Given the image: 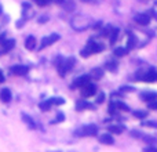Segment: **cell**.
Here are the masks:
<instances>
[{"label": "cell", "instance_id": "cell-1", "mask_svg": "<svg viewBox=\"0 0 157 152\" xmlns=\"http://www.w3.org/2000/svg\"><path fill=\"white\" fill-rule=\"evenodd\" d=\"M103 49H105V46H103V44H101V43H98V42H94V40H91V39H90L88 43L86 44V47L81 50L80 55H81V57H90L91 54L101 53Z\"/></svg>", "mask_w": 157, "mask_h": 152}, {"label": "cell", "instance_id": "cell-2", "mask_svg": "<svg viewBox=\"0 0 157 152\" xmlns=\"http://www.w3.org/2000/svg\"><path fill=\"white\" fill-rule=\"evenodd\" d=\"M75 65H76V58L75 57H69V58H66V60H62V62L57 66L58 74H59V76H65L66 72L71 71Z\"/></svg>", "mask_w": 157, "mask_h": 152}, {"label": "cell", "instance_id": "cell-3", "mask_svg": "<svg viewBox=\"0 0 157 152\" xmlns=\"http://www.w3.org/2000/svg\"><path fill=\"white\" fill-rule=\"evenodd\" d=\"M81 131H77V136H87V137H94L98 134V127L97 125H87L83 129H80Z\"/></svg>", "mask_w": 157, "mask_h": 152}, {"label": "cell", "instance_id": "cell-4", "mask_svg": "<svg viewBox=\"0 0 157 152\" xmlns=\"http://www.w3.org/2000/svg\"><path fill=\"white\" fill-rule=\"evenodd\" d=\"M59 40V35L58 33H51V35L46 36V38H43V40H41V44H40V50L46 49L47 46H51V44H54L55 42Z\"/></svg>", "mask_w": 157, "mask_h": 152}, {"label": "cell", "instance_id": "cell-5", "mask_svg": "<svg viewBox=\"0 0 157 152\" xmlns=\"http://www.w3.org/2000/svg\"><path fill=\"white\" fill-rule=\"evenodd\" d=\"M95 91H97V89H95V86L92 83H87V84H84L83 87H81V95L83 97H92V95L95 94Z\"/></svg>", "mask_w": 157, "mask_h": 152}, {"label": "cell", "instance_id": "cell-6", "mask_svg": "<svg viewBox=\"0 0 157 152\" xmlns=\"http://www.w3.org/2000/svg\"><path fill=\"white\" fill-rule=\"evenodd\" d=\"M141 79L144 82H147V83H153V82H157V71L156 69H149L147 72H145L144 75L141 76Z\"/></svg>", "mask_w": 157, "mask_h": 152}, {"label": "cell", "instance_id": "cell-7", "mask_svg": "<svg viewBox=\"0 0 157 152\" xmlns=\"http://www.w3.org/2000/svg\"><path fill=\"white\" fill-rule=\"evenodd\" d=\"M90 75H83V76H78V78L75 79L73 84H72V89H76V87H83L84 84H87L90 82Z\"/></svg>", "mask_w": 157, "mask_h": 152}, {"label": "cell", "instance_id": "cell-8", "mask_svg": "<svg viewBox=\"0 0 157 152\" xmlns=\"http://www.w3.org/2000/svg\"><path fill=\"white\" fill-rule=\"evenodd\" d=\"M135 22L139 25H142V26H146V25H149L150 22V15L149 14H138V15H135Z\"/></svg>", "mask_w": 157, "mask_h": 152}, {"label": "cell", "instance_id": "cell-9", "mask_svg": "<svg viewBox=\"0 0 157 152\" xmlns=\"http://www.w3.org/2000/svg\"><path fill=\"white\" fill-rule=\"evenodd\" d=\"M11 72L17 76H24L29 72V68L25 65H15V66H11Z\"/></svg>", "mask_w": 157, "mask_h": 152}, {"label": "cell", "instance_id": "cell-10", "mask_svg": "<svg viewBox=\"0 0 157 152\" xmlns=\"http://www.w3.org/2000/svg\"><path fill=\"white\" fill-rule=\"evenodd\" d=\"M2 43H3V49H2V51H0V54L10 51V50H13L14 46H15V40H14V39H10V40H4V42H2Z\"/></svg>", "mask_w": 157, "mask_h": 152}, {"label": "cell", "instance_id": "cell-11", "mask_svg": "<svg viewBox=\"0 0 157 152\" xmlns=\"http://www.w3.org/2000/svg\"><path fill=\"white\" fill-rule=\"evenodd\" d=\"M141 100H142V101H146V102L155 101V100H157V93H155V91L142 93V94H141Z\"/></svg>", "mask_w": 157, "mask_h": 152}, {"label": "cell", "instance_id": "cell-12", "mask_svg": "<svg viewBox=\"0 0 157 152\" xmlns=\"http://www.w3.org/2000/svg\"><path fill=\"white\" fill-rule=\"evenodd\" d=\"M99 141H101V144H105V145H112L114 142V140H113V137L110 136V134H102V136L99 137Z\"/></svg>", "mask_w": 157, "mask_h": 152}, {"label": "cell", "instance_id": "cell-13", "mask_svg": "<svg viewBox=\"0 0 157 152\" xmlns=\"http://www.w3.org/2000/svg\"><path fill=\"white\" fill-rule=\"evenodd\" d=\"M0 100L3 101V102H10L11 101V91L8 89H3L2 91H0Z\"/></svg>", "mask_w": 157, "mask_h": 152}, {"label": "cell", "instance_id": "cell-14", "mask_svg": "<svg viewBox=\"0 0 157 152\" xmlns=\"http://www.w3.org/2000/svg\"><path fill=\"white\" fill-rule=\"evenodd\" d=\"M136 42H138L136 36L132 35V33H130V35H128V40H127V49H128V51H130V50H132L134 47L136 46Z\"/></svg>", "mask_w": 157, "mask_h": 152}, {"label": "cell", "instance_id": "cell-15", "mask_svg": "<svg viewBox=\"0 0 157 152\" xmlns=\"http://www.w3.org/2000/svg\"><path fill=\"white\" fill-rule=\"evenodd\" d=\"M25 47L26 50H33L36 47V38L35 36H28L25 40Z\"/></svg>", "mask_w": 157, "mask_h": 152}, {"label": "cell", "instance_id": "cell-16", "mask_svg": "<svg viewBox=\"0 0 157 152\" xmlns=\"http://www.w3.org/2000/svg\"><path fill=\"white\" fill-rule=\"evenodd\" d=\"M87 106H90V109H94V105L88 104L86 100H78L76 102V109L77 111H83V109H86Z\"/></svg>", "mask_w": 157, "mask_h": 152}, {"label": "cell", "instance_id": "cell-17", "mask_svg": "<svg viewBox=\"0 0 157 152\" xmlns=\"http://www.w3.org/2000/svg\"><path fill=\"white\" fill-rule=\"evenodd\" d=\"M108 130L110 131V133H113V134H121L123 130H125V127L124 126H121V125H113V126H109Z\"/></svg>", "mask_w": 157, "mask_h": 152}, {"label": "cell", "instance_id": "cell-18", "mask_svg": "<svg viewBox=\"0 0 157 152\" xmlns=\"http://www.w3.org/2000/svg\"><path fill=\"white\" fill-rule=\"evenodd\" d=\"M54 105L52 104V101H51V98L50 100H47V101H43V102H40V105H39V108L41 109V111H48L51 106Z\"/></svg>", "mask_w": 157, "mask_h": 152}, {"label": "cell", "instance_id": "cell-19", "mask_svg": "<svg viewBox=\"0 0 157 152\" xmlns=\"http://www.w3.org/2000/svg\"><path fill=\"white\" fill-rule=\"evenodd\" d=\"M119 33H120V29H117V28H114V29H112L110 32V44H114L117 40V38H119Z\"/></svg>", "mask_w": 157, "mask_h": 152}, {"label": "cell", "instance_id": "cell-20", "mask_svg": "<svg viewBox=\"0 0 157 152\" xmlns=\"http://www.w3.org/2000/svg\"><path fill=\"white\" fill-rule=\"evenodd\" d=\"M114 55H117V57H123V55H125L128 53V49L127 47H117V49H114Z\"/></svg>", "mask_w": 157, "mask_h": 152}, {"label": "cell", "instance_id": "cell-21", "mask_svg": "<svg viewBox=\"0 0 157 152\" xmlns=\"http://www.w3.org/2000/svg\"><path fill=\"white\" fill-rule=\"evenodd\" d=\"M105 66H106V69H108V71L114 72L117 69V62H116V61H108V62L105 64Z\"/></svg>", "mask_w": 157, "mask_h": 152}, {"label": "cell", "instance_id": "cell-22", "mask_svg": "<svg viewBox=\"0 0 157 152\" xmlns=\"http://www.w3.org/2000/svg\"><path fill=\"white\" fill-rule=\"evenodd\" d=\"M102 75H103V71L101 68H95V69H92L91 71V76L94 79H101L102 78Z\"/></svg>", "mask_w": 157, "mask_h": 152}, {"label": "cell", "instance_id": "cell-23", "mask_svg": "<svg viewBox=\"0 0 157 152\" xmlns=\"http://www.w3.org/2000/svg\"><path fill=\"white\" fill-rule=\"evenodd\" d=\"M134 116L138 118V119H145L147 116V112L146 111H134Z\"/></svg>", "mask_w": 157, "mask_h": 152}, {"label": "cell", "instance_id": "cell-24", "mask_svg": "<svg viewBox=\"0 0 157 152\" xmlns=\"http://www.w3.org/2000/svg\"><path fill=\"white\" fill-rule=\"evenodd\" d=\"M22 118H24V120L28 123V126H29V127H32V129H35V127H36V126H35V122L32 120V118H29L28 115H25V114L22 115Z\"/></svg>", "mask_w": 157, "mask_h": 152}, {"label": "cell", "instance_id": "cell-25", "mask_svg": "<svg viewBox=\"0 0 157 152\" xmlns=\"http://www.w3.org/2000/svg\"><path fill=\"white\" fill-rule=\"evenodd\" d=\"M142 126H146V127H155V129H157V122H155V120H144V122H142Z\"/></svg>", "mask_w": 157, "mask_h": 152}, {"label": "cell", "instance_id": "cell-26", "mask_svg": "<svg viewBox=\"0 0 157 152\" xmlns=\"http://www.w3.org/2000/svg\"><path fill=\"white\" fill-rule=\"evenodd\" d=\"M65 120V115L62 114V112H59V114L57 115V118H55V120H52L51 122V125H55V123H61V122H63Z\"/></svg>", "mask_w": 157, "mask_h": 152}, {"label": "cell", "instance_id": "cell-27", "mask_svg": "<svg viewBox=\"0 0 157 152\" xmlns=\"http://www.w3.org/2000/svg\"><path fill=\"white\" fill-rule=\"evenodd\" d=\"M51 101L54 105H62V104H65V100H63V98H58V97H52Z\"/></svg>", "mask_w": 157, "mask_h": 152}, {"label": "cell", "instance_id": "cell-28", "mask_svg": "<svg viewBox=\"0 0 157 152\" xmlns=\"http://www.w3.org/2000/svg\"><path fill=\"white\" fill-rule=\"evenodd\" d=\"M116 109H119V108H117V104L116 102H110V104H109V114H110V115H113L114 112H116Z\"/></svg>", "mask_w": 157, "mask_h": 152}, {"label": "cell", "instance_id": "cell-29", "mask_svg": "<svg viewBox=\"0 0 157 152\" xmlns=\"http://www.w3.org/2000/svg\"><path fill=\"white\" fill-rule=\"evenodd\" d=\"M116 104H117V108L121 109V111H128V109H130L124 102H120V101H119V102H116Z\"/></svg>", "mask_w": 157, "mask_h": 152}, {"label": "cell", "instance_id": "cell-30", "mask_svg": "<svg viewBox=\"0 0 157 152\" xmlns=\"http://www.w3.org/2000/svg\"><path fill=\"white\" fill-rule=\"evenodd\" d=\"M103 101H105V94H103V93H99V94H98V98H97V102L102 104Z\"/></svg>", "mask_w": 157, "mask_h": 152}, {"label": "cell", "instance_id": "cell-31", "mask_svg": "<svg viewBox=\"0 0 157 152\" xmlns=\"http://www.w3.org/2000/svg\"><path fill=\"white\" fill-rule=\"evenodd\" d=\"M149 108L153 109V111H157V100L150 101V102H149Z\"/></svg>", "mask_w": 157, "mask_h": 152}, {"label": "cell", "instance_id": "cell-32", "mask_svg": "<svg viewBox=\"0 0 157 152\" xmlns=\"http://www.w3.org/2000/svg\"><path fill=\"white\" fill-rule=\"evenodd\" d=\"M36 3H37V6H41V7H43V6H47L50 3V0H35Z\"/></svg>", "mask_w": 157, "mask_h": 152}, {"label": "cell", "instance_id": "cell-33", "mask_svg": "<svg viewBox=\"0 0 157 152\" xmlns=\"http://www.w3.org/2000/svg\"><path fill=\"white\" fill-rule=\"evenodd\" d=\"M120 90H121V91H135L134 87H128V86H123Z\"/></svg>", "mask_w": 157, "mask_h": 152}, {"label": "cell", "instance_id": "cell-34", "mask_svg": "<svg viewBox=\"0 0 157 152\" xmlns=\"http://www.w3.org/2000/svg\"><path fill=\"white\" fill-rule=\"evenodd\" d=\"M144 138H145V140H146V141H147V142H150V144H152V142H155V141H157V140L155 138V137H150V136H145V137H144Z\"/></svg>", "mask_w": 157, "mask_h": 152}, {"label": "cell", "instance_id": "cell-35", "mask_svg": "<svg viewBox=\"0 0 157 152\" xmlns=\"http://www.w3.org/2000/svg\"><path fill=\"white\" fill-rule=\"evenodd\" d=\"M47 19H48V17H40V18H39V24H44V22H47Z\"/></svg>", "mask_w": 157, "mask_h": 152}, {"label": "cell", "instance_id": "cell-36", "mask_svg": "<svg viewBox=\"0 0 157 152\" xmlns=\"http://www.w3.org/2000/svg\"><path fill=\"white\" fill-rule=\"evenodd\" d=\"M4 82V75H3V72L0 71V83H3Z\"/></svg>", "mask_w": 157, "mask_h": 152}, {"label": "cell", "instance_id": "cell-37", "mask_svg": "<svg viewBox=\"0 0 157 152\" xmlns=\"http://www.w3.org/2000/svg\"><path fill=\"white\" fill-rule=\"evenodd\" d=\"M131 136H134V137H141V133H136V131H132V133H131Z\"/></svg>", "mask_w": 157, "mask_h": 152}, {"label": "cell", "instance_id": "cell-38", "mask_svg": "<svg viewBox=\"0 0 157 152\" xmlns=\"http://www.w3.org/2000/svg\"><path fill=\"white\" fill-rule=\"evenodd\" d=\"M54 3H57V4H63L65 0H54Z\"/></svg>", "mask_w": 157, "mask_h": 152}, {"label": "cell", "instance_id": "cell-39", "mask_svg": "<svg viewBox=\"0 0 157 152\" xmlns=\"http://www.w3.org/2000/svg\"><path fill=\"white\" fill-rule=\"evenodd\" d=\"M81 2H83V3H91L92 0H81Z\"/></svg>", "mask_w": 157, "mask_h": 152}, {"label": "cell", "instance_id": "cell-40", "mask_svg": "<svg viewBox=\"0 0 157 152\" xmlns=\"http://www.w3.org/2000/svg\"><path fill=\"white\" fill-rule=\"evenodd\" d=\"M152 14H153V15H155L156 18H157V13H156V11H152Z\"/></svg>", "mask_w": 157, "mask_h": 152}, {"label": "cell", "instance_id": "cell-41", "mask_svg": "<svg viewBox=\"0 0 157 152\" xmlns=\"http://www.w3.org/2000/svg\"><path fill=\"white\" fill-rule=\"evenodd\" d=\"M0 14H2V6H0Z\"/></svg>", "mask_w": 157, "mask_h": 152}]
</instances>
